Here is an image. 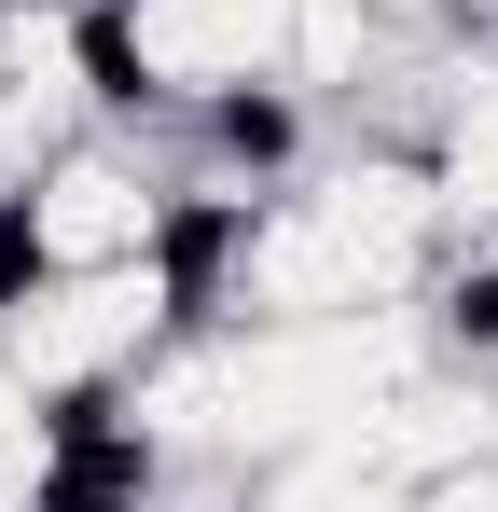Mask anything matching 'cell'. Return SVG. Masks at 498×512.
I'll return each mask as SVG.
<instances>
[{"mask_svg": "<svg viewBox=\"0 0 498 512\" xmlns=\"http://www.w3.org/2000/svg\"><path fill=\"white\" fill-rule=\"evenodd\" d=\"M194 333V263H83V277H0V374L42 402V416H83L111 388H139L166 346Z\"/></svg>", "mask_w": 498, "mask_h": 512, "instance_id": "obj_1", "label": "cell"}, {"mask_svg": "<svg viewBox=\"0 0 498 512\" xmlns=\"http://www.w3.org/2000/svg\"><path fill=\"white\" fill-rule=\"evenodd\" d=\"M83 14L111 125H180L249 84H291V0H83Z\"/></svg>", "mask_w": 498, "mask_h": 512, "instance_id": "obj_2", "label": "cell"}, {"mask_svg": "<svg viewBox=\"0 0 498 512\" xmlns=\"http://www.w3.org/2000/svg\"><path fill=\"white\" fill-rule=\"evenodd\" d=\"M153 250H180V194L153 139L125 125H83L0 180V277H83V263H153Z\"/></svg>", "mask_w": 498, "mask_h": 512, "instance_id": "obj_3", "label": "cell"}]
</instances>
